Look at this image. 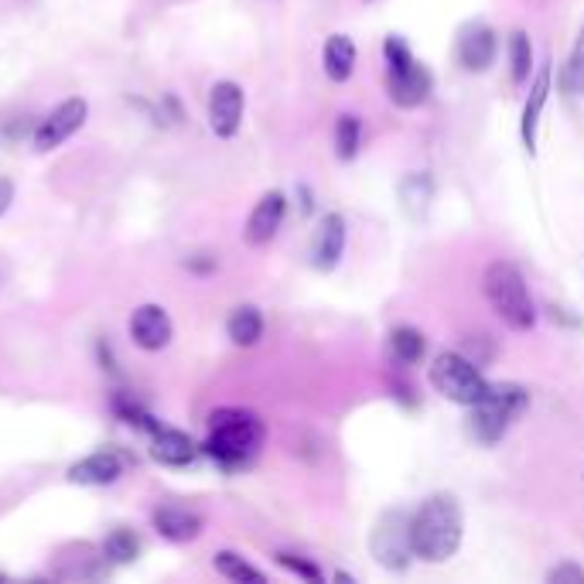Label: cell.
I'll return each mask as SVG.
<instances>
[{
	"instance_id": "6da1fadb",
	"label": "cell",
	"mask_w": 584,
	"mask_h": 584,
	"mask_svg": "<svg viewBox=\"0 0 584 584\" xmlns=\"http://www.w3.org/2000/svg\"><path fill=\"white\" fill-rule=\"evenodd\" d=\"M462 537H465V513L462 502L451 492L427 496L411 513V547L414 557H421L427 564L451 561L462 547Z\"/></svg>"
},
{
	"instance_id": "7a4b0ae2",
	"label": "cell",
	"mask_w": 584,
	"mask_h": 584,
	"mask_svg": "<svg viewBox=\"0 0 584 584\" xmlns=\"http://www.w3.org/2000/svg\"><path fill=\"white\" fill-rule=\"evenodd\" d=\"M264 438H267V427L253 411L222 407L209 417V438L202 445V451H206L222 472H240L253 465V459L260 454Z\"/></svg>"
},
{
	"instance_id": "3957f363",
	"label": "cell",
	"mask_w": 584,
	"mask_h": 584,
	"mask_svg": "<svg viewBox=\"0 0 584 584\" xmlns=\"http://www.w3.org/2000/svg\"><path fill=\"white\" fill-rule=\"evenodd\" d=\"M482 294H486L489 308L510 332H530L537 325V304H533L526 277L516 264L510 260L489 264L486 273H482Z\"/></svg>"
},
{
	"instance_id": "277c9868",
	"label": "cell",
	"mask_w": 584,
	"mask_h": 584,
	"mask_svg": "<svg viewBox=\"0 0 584 584\" xmlns=\"http://www.w3.org/2000/svg\"><path fill=\"white\" fill-rule=\"evenodd\" d=\"M469 430L478 445H499L510 427L530 411V390L523 384H489L486 397L469 407Z\"/></svg>"
},
{
	"instance_id": "5b68a950",
	"label": "cell",
	"mask_w": 584,
	"mask_h": 584,
	"mask_svg": "<svg viewBox=\"0 0 584 584\" xmlns=\"http://www.w3.org/2000/svg\"><path fill=\"white\" fill-rule=\"evenodd\" d=\"M384 59H387V89L390 99L400 110H417L424 107L430 93H435V75L417 56L411 52V45L403 35H387L384 41Z\"/></svg>"
},
{
	"instance_id": "8992f818",
	"label": "cell",
	"mask_w": 584,
	"mask_h": 584,
	"mask_svg": "<svg viewBox=\"0 0 584 584\" xmlns=\"http://www.w3.org/2000/svg\"><path fill=\"white\" fill-rule=\"evenodd\" d=\"M430 387H435L445 400L459 403V407H472L489 390V379L482 376L478 363H472L465 352H441L430 363Z\"/></svg>"
},
{
	"instance_id": "52a82bcc",
	"label": "cell",
	"mask_w": 584,
	"mask_h": 584,
	"mask_svg": "<svg viewBox=\"0 0 584 584\" xmlns=\"http://www.w3.org/2000/svg\"><path fill=\"white\" fill-rule=\"evenodd\" d=\"M369 550L379 568L387 571H407L411 568V513L407 510H387L376 520L369 533Z\"/></svg>"
},
{
	"instance_id": "ba28073f",
	"label": "cell",
	"mask_w": 584,
	"mask_h": 584,
	"mask_svg": "<svg viewBox=\"0 0 584 584\" xmlns=\"http://www.w3.org/2000/svg\"><path fill=\"white\" fill-rule=\"evenodd\" d=\"M86 117H89V104H86L83 96L62 99V104L38 123V131H35V150H56V147H62L72 134L83 131Z\"/></svg>"
},
{
	"instance_id": "9c48e42d",
	"label": "cell",
	"mask_w": 584,
	"mask_h": 584,
	"mask_svg": "<svg viewBox=\"0 0 584 584\" xmlns=\"http://www.w3.org/2000/svg\"><path fill=\"white\" fill-rule=\"evenodd\" d=\"M243 110H246V96H243L240 83L219 80L209 89V126L216 137H222V141L236 137L243 126Z\"/></svg>"
},
{
	"instance_id": "30bf717a",
	"label": "cell",
	"mask_w": 584,
	"mask_h": 584,
	"mask_svg": "<svg viewBox=\"0 0 584 584\" xmlns=\"http://www.w3.org/2000/svg\"><path fill=\"white\" fill-rule=\"evenodd\" d=\"M454 56L465 72H489L499 56V35L486 21H469L454 41Z\"/></svg>"
},
{
	"instance_id": "8fae6325",
	"label": "cell",
	"mask_w": 584,
	"mask_h": 584,
	"mask_svg": "<svg viewBox=\"0 0 584 584\" xmlns=\"http://www.w3.org/2000/svg\"><path fill=\"white\" fill-rule=\"evenodd\" d=\"M126 332H131L137 349L161 352L174 339V321L161 304H141V308H134L131 321H126Z\"/></svg>"
},
{
	"instance_id": "7c38bea8",
	"label": "cell",
	"mask_w": 584,
	"mask_h": 584,
	"mask_svg": "<svg viewBox=\"0 0 584 584\" xmlns=\"http://www.w3.org/2000/svg\"><path fill=\"white\" fill-rule=\"evenodd\" d=\"M284 216H288V195L284 192H264L257 198V206H253L250 219H246V230H243V240L250 246H267L277 233H281L284 226Z\"/></svg>"
},
{
	"instance_id": "4fadbf2b",
	"label": "cell",
	"mask_w": 584,
	"mask_h": 584,
	"mask_svg": "<svg viewBox=\"0 0 584 584\" xmlns=\"http://www.w3.org/2000/svg\"><path fill=\"white\" fill-rule=\"evenodd\" d=\"M550 86H553V62L547 59L544 65H537V72H533L530 96H526L523 117H520V137H523V147L530 150V155H537V131H540V117H544V107H547Z\"/></svg>"
},
{
	"instance_id": "5bb4252c",
	"label": "cell",
	"mask_w": 584,
	"mask_h": 584,
	"mask_svg": "<svg viewBox=\"0 0 584 584\" xmlns=\"http://www.w3.org/2000/svg\"><path fill=\"white\" fill-rule=\"evenodd\" d=\"M345 253V219L339 212H325L315 226L312 240V267L321 273H332Z\"/></svg>"
},
{
	"instance_id": "9a60e30c",
	"label": "cell",
	"mask_w": 584,
	"mask_h": 584,
	"mask_svg": "<svg viewBox=\"0 0 584 584\" xmlns=\"http://www.w3.org/2000/svg\"><path fill=\"white\" fill-rule=\"evenodd\" d=\"M123 475V462L117 451H93L86 459L72 462L65 478L72 486H89V489H104V486H113V482Z\"/></svg>"
},
{
	"instance_id": "2e32d148",
	"label": "cell",
	"mask_w": 584,
	"mask_h": 584,
	"mask_svg": "<svg viewBox=\"0 0 584 584\" xmlns=\"http://www.w3.org/2000/svg\"><path fill=\"white\" fill-rule=\"evenodd\" d=\"M150 454H155V459L168 469H188V465L198 462L202 448L185 435V430L161 424L155 435H150Z\"/></svg>"
},
{
	"instance_id": "e0dca14e",
	"label": "cell",
	"mask_w": 584,
	"mask_h": 584,
	"mask_svg": "<svg viewBox=\"0 0 584 584\" xmlns=\"http://www.w3.org/2000/svg\"><path fill=\"white\" fill-rule=\"evenodd\" d=\"M150 526H155L168 544H192L195 537H202V516L195 510H185V506H158L150 513Z\"/></svg>"
},
{
	"instance_id": "ac0fdd59",
	"label": "cell",
	"mask_w": 584,
	"mask_h": 584,
	"mask_svg": "<svg viewBox=\"0 0 584 584\" xmlns=\"http://www.w3.org/2000/svg\"><path fill=\"white\" fill-rule=\"evenodd\" d=\"M264 328H267V321L257 304H240V308H233L230 318H226V336H230V342L240 349L257 345L264 339Z\"/></svg>"
},
{
	"instance_id": "d6986e66",
	"label": "cell",
	"mask_w": 584,
	"mask_h": 584,
	"mask_svg": "<svg viewBox=\"0 0 584 584\" xmlns=\"http://www.w3.org/2000/svg\"><path fill=\"white\" fill-rule=\"evenodd\" d=\"M321 65L332 83H349L355 72V41L349 35H332L321 48Z\"/></svg>"
},
{
	"instance_id": "ffe728a7",
	"label": "cell",
	"mask_w": 584,
	"mask_h": 584,
	"mask_svg": "<svg viewBox=\"0 0 584 584\" xmlns=\"http://www.w3.org/2000/svg\"><path fill=\"white\" fill-rule=\"evenodd\" d=\"M430 202H435V182H430V174L411 171L407 178H403V182H400V206L414 222L427 216Z\"/></svg>"
},
{
	"instance_id": "44dd1931",
	"label": "cell",
	"mask_w": 584,
	"mask_h": 584,
	"mask_svg": "<svg viewBox=\"0 0 584 584\" xmlns=\"http://www.w3.org/2000/svg\"><path fill=\"white\" fill-rule=\"evenodd\" d=\"M390 352H393V360L403 363V366H414L424 360V352H427V342L421 336V328L414 325H397L390 328Z\"/></svg>"
},
{
	"instance_id": "7402d4cb",
	"label": "cell",
	"mask_w": 584,
	"mask_h": 584,
	"mask_svg": "<svg viewBox=\"0 0 584 584\" xmlns=\"http://www.w3.org/2000/svg\"><path fill=\"white\" fill-rule=\"evenodd\" d=\"M104 557L110 564H134L137 557H141V537L134 530H126V526H117L110 530L107 537H104Z\"/></svg>"
},
{
	"instance_id": "603a6c76",
	"label": "cell",
	"mask_w": 584,
	"mask_h": 584,
	"mask_svg": "<svg viewBox=\"0 0 584 584\" xmlns=\"http://www.w3.org/2000/svg\"><path fill=\"white\" fill-rule=\"evenodd\" d=\"M363 147V120L355 113H339L336 120V158L339 161H355Z\"/></svg>"
},
{
	"instance_id": "cb8c5ba5",
	"label": "cell",
	"mask_w": 584,
	"mask_h": 584,
	"mask_svg": "<svg viewBox=\"0 0 584 584\" xmlns=\"http://www.w3.org/2000/svg\"><path fill=\"white\" fill-rule=\"evenodd\" d=\"M212 568L222 574V577H230L236 584H267V574L260 568H253L250 561H243V557L236 550H219L212 557Z\"/></svg>"
},
{
	"instance_id": "d4e9b609",
	"label": "cell",
	"mask_w": 584,
	"mask_h": 584,
	"mask_svg": "<svg viewBox=\"0 0 584 584\" xmlns=\"http://www.w3.org/2000/svg\"><path fill=\"white\" fill-rule=\"evenodd\" d=\"M533 72H537V65H533V41L526 32H513L510 35V80L513 86H530Z\"/></svg>"
},
{
	"instance_id": "484cf974",
	"label": "cell",
	"mask_w": 584,
	"mask_h": 584,
	"mask_svg": "<svg viewBox=\"0 0 584 584\" xmlns=\"http://www.w3.org/2000/svg\"><path fill=\"white\" fill-rule=\"evenodd\" d=\"M110 407H113V414H117L123 424L141 427V430H147V435H155V430L161 427L155 417H150V411L144 407V403H137L134 393H126V390H117V393L110 397Z\"/></svg>"
},
{
	"instance_id": "4316f807",
	"label": "cell",
	"mask_w": 584,
	"mask_h": 584,
	"mask_svg": "<svg viewBox=\"0 0 584 584\" xmlns=\"http://www.w3.org/2000/svg\"><path fill=\"white\" fill-rule=\"evenodd\" d=\"M561 86L571 96H584V24H581L577 41H574L571 56H568V65L561 72Z\"/></svg>"
},
{
	"instance_id": "83f0119b",
	"label": "cell",
	"mask_w": 584,
	"mask_h": 584,
	"mask_svg": "<svg viewBox=\"0 0 584 584\" xmlns=\"http://www.w3.org/2000/svg\"><path fill=\"white\" fill-rule=\"evenodd\" d=\"M273 561L281 564L284 571L297 574L301 581H315V584H318V581L325 577L321 568L312 561V557H301V553H291V550H277V553H273Z\"/></svg>"
},
{
	"instance_id": "f1b7e54d",
	"label": "cell",
	"mask_w": 584,
	"mask_h": 584,
	"mask_svg": "<svg viewBox=\"0 0 584 584\" xmlns=\"http://www.w3.org/2000/svg\"><path fill=\"white\" fill-rule=\"evenodd\" d=\"M547 581L550 584H584V568L564 561V564H557V568L547 571Z\"/></svg>"
},
{
	"instance_id": "f546056e",
	"label": "cell",
	"mask_w": 584,
	"mask_h": 584,
	"mask_svg": "<svg viewBox=\"0 0 584 584\" xmlns=\"http://www.w3.org/2000/svg\"><path fill=\"white\" fill-rule=\"evenodd\" d=\"M11 202H14V182H11V178L0 174V216L11 209Z\"/></svg>"
},
{
	"instance_id": "4dcf8cb0",
	"label": "cell",
	"mask_w": 584,
	"mask_h": 584,
	"mask_svg": "<svg viewBox=\"0 0 584 584\" xmlns=\"http://www.w3.org/2000/svg\"><path fill=\"white\" fill-rule=\"evenodd\" d=\"M185 267L195 270V273H209V270H216V260H212V257H209V260H192V257H188Z\"/></svg>"
},
{
	"instance_id": "1f68e13d",
	"label": "cell",
	"mask_w": 584,
	"mask_h": 584,
	"mask_svg": "<svg viewBox=\"0 0 584 584\" xmlns=\"http://www.w3.org/2000/svg\"><path fill=\"white\" fill-rule=\"evenodd\" d=\"M0 581H4V574H0Z\"/></svg>"
}]
</instances>
